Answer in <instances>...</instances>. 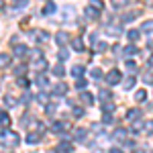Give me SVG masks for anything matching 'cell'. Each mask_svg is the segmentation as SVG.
<instances>
[{
  "label": "cell",
  "mask_w": 153,
  "mask_h": 153,
  "mask_svg": "<svg viewBox=\"0 0 153 153\" xmlns=\"http://www.w3.org/2000/svg\"><path fill=\"white\" fill-rule=\"evenodd\" d=\"M21 143V139H19V135L16 133H12V131H0V145L2 147H16Z\"/></svg>",
  "instance_id": "1"
},
{
  "label": "cell",
  "mask_w": 153,
  "mask_h": 153,
  "mask_svg": "<svg viewBox=\"0 0 153 153\" xmlns=\"http://www.w3.org/2000/svg\"><path fill=\"white\" fill-rule=\"evenodd\" d=\"M120 78H123V76H120V71H118V70H110L108 74H106V84L114 86V84L120 82Z\"/></svg>",
  "instance_id": "2"
},
{
  "label": "cell",
  "mask_w": 153,
  "mask_h": 153,
  "mask_svg": "<svg viewBox=\"0 0 153 153\" xmlns=\"http://www.w3.org/2000/svg\"><path fill=\"white\" fill-rule=\"evenodd\" d=\"M68 90H70L68 84L59 82V84H55V86L51 88V94H53V96H65V94H68Z\"/></svg>",
  "instance_id": "3"
},
{
  "label": "cell",
  "mask_w": 153,
  "mask_h": 153,
  "mask_svg": "<svg viewBox=\"0 0 153 153\" xmlns=\"http://www.w3.org/2000/svg\"><path fill=\"white\" fill-rule=\"evenodd\" d=\"M84 14H86V19H88V21H96V19L100 16V10H98V8H94V6H90V4H88V6L84 8Z\"/></svg>",
  "instance_id": "4"
},
{
  "label": "cell",
  "mask_w": 153,
  "mask_h": 153,
  "mask_svg": "<svg viewBox=\"0 0 153 153\" xmlns=\"http://www.w3.org/2000/svg\"><path fill=\"white\" fill-rule=\"evenodd\" d=\"M33 68H35L37 71H43V70H47V68H49V63H47V59H45V57H37V59H33Z\"/></svg>",
  "instance_id": "5"
},
{
  "label": "cell",
  "mask_w": 153,
  "mask_h": 153,
  "mask_svg": "<svg viewBox=\"0 0 153 153\" xmlns=\"http://www.w3.org/2000/svg\"><path fill=\"white\" fill-rule=\"evenodd\" d=\"M68 41H70V37H68V33H63V31H59L57 35H55V43H57L59 47H65Z\"/></svg>",
  "instance_id": "6"
},
{
  "label": "cell",
  "mask_w": 153,
  "mask_h": 153,
  "mask_svg": "<svg viewBox=\"0 0 153 153\" xmlns=\"http://www.w3.org/2000/svg\"><path fill=\"white\" fill-rule=\"evenodd\" d=\"M71 47H74V51H80V53H82V51H84L82 37H74V39H71Z\"/></svg>",
  "instance_id": "7"
},
{
  "label": "cell",
  "mask_w": 153,
  "mask_h": 153,
  "mask_svg": "<svg viewBox=\"0 0 153 153\" xmlns=\"http://www.w3.org/2000/svg\"><path fill=\"white\" fill-rule=\"evenodd\" d=\"M35 35V39L39 41V43H45V41H49V35L47 31H35V33H31V37Z\"/></svg>",
  "instance_id": "8"
},
{
  "label": "cell",
  "mask_w": 153,
  "mask_h": 153,
  "mask_svg": "<svg viewBox=\"0 0 153 153\" xmlns=\"http://www.w3.org/2000/svg\"><path fill=\"white\" fill-rule=\"evenodd\" d=\"M65 129H70L68 123H53V125H51V131H53V133H63Z\"/></svg>",
  "instance_id": "9"
},
{
  "label": "cell",
  "mask_w": 153,
  "mask_h": 153,
  "mask_svg": "<svg viewBox=\"0 0 153 153\" xmlns=\"http://www.w3.org/2000/svg\"><path fill=\"white\" fill-rule=\"evenodd\" d=\"M57 149H59V153H71V151H74V147H71L70 141H61Z\"/></svg>",
  "instance_id": "10"
},
{
  "label": "cell",
  "mask_w": 153,
  "mask_h": 153,
  "mask_svg": "<svg viewBox=\"0 0 153 153\" xmlns=\"http://www.w3.org/2000/svg\"><path fill=\"white\" fill-rule=\"evenodd\" d=\"M27 53H29V47H27V45H16V47H14V55H16V57H25Z\"/></svg>",
  "instance_id": "11"
},
{
  "label": "cell",
  "mask_w": 153,
  "mask_h": 153,
  "mask_svg": "<svg viewBox=\"0 0 153 153\" xmlns=\"http://www.w3.org/2000/svg\"><path fill=\"white\" fill-rule=\"evenodd\" d=\"M84 71H86V68H84V65H74V68H71V76L80 80V76H84Z\"/></svg>",
  "instance_id": "12"
},
{
  "label": "cell",
  "mask_w": 153,
  "mask_h": 153,
  "mask_svg": "<svg viewBox=\"0 0 153 153\" xmlns=\"http://www.w3.org/2000/svg\"><path fill=\"white\" fill-rule=\"evenodd\" d=\"M139 117H141V112H139L137 108H133V110H129V112H127V120H129V123H133V120H139Z\"/></svg>",
  "instance_id": "13"
},
{
  "label": "cell",
  "mask_w": 153,
  "mask_h": 153,
  "mask_svg": "<svg viewBox=\"0 0 153 153\" xmlns=\"http://www.w3.org/2000/svg\"><path fill=\"white\" fill-rule=\"evenodd\" d=\"M98 98H100L102 104H104V102H108V100L112 98V94H110V90H98Z\"/></svg>",
  "instance_id": "14"
},
{
  "label": "cell",
  "mask_w": 153,
  "mask_h": 153,
  "mask_svg": "<svg viewBox=\"0 0 153 153\" xmlns=\"http://www.w3.org/2000/svg\"><path fill=\"white\" fill-rule=\"evenodd\" d=\"M10 55H8V53H0V68H8V65H10Z\"/></svg>",
  "instance_id": "15"
},
{
  "label": "cell",
  "mask_w": 153,
  "mask_h": 153,
  "mask_svg": "<svg viewBox=\"0 0 153 153\" xmlns=\"http://www.w3.org/2000/svg\"><path fill=\"white\" fill-rule=\"evenodd\" d=\"M141 10H133V12H127L125 16H123V23H131V21H135V16H139Z\"/></svg>",
  "instance_id": "16"
},
{
  "label": "cell",
  "mask_w": 153,
  "mask_h": 153,
  "mask_svg": "<svg viewBox=\"0 0 153 153\" xmlns=\"http://www.w3.org/2000/svg\"><path fill=\"white\" fill-rule=\"evenodd\" d=\"M0 125H2V127H10V117H8L4 110H0Z\"/></svg>",
  "instance_id": "17"
},
{
  "label": "cell",
  "mask_w": 153,
  "mask_h": 153,
  "mask_svg": "<svg viewBox=\"0 0 153 153\" xmlns=\"http://www.w3.org/2000/svg\"><path fill=\"white\" fill-rule=\"evenodd\" d=\"M114 139H117V141H127V131L125 129H117L114 131Z\"/></svg>",
  "instance_id": "18"
},
{
  "label": "cell",
  "mask_w": 153,
  "mask_h": 153,
  "mask_svg": "<svg viewBox=\"0 0 153 153\" xmlns=\"http://www.w3.org/2000/svg\"><path fill=\"white\" fill-rule=\"evenodd\" d=\"M74 139L76 141H84L86 139V129H76L74 131Z\"/></svg>",
  "instance_id": "19"
},
{
  "label": "cell",
  "mask_w": 153,
  "mask_h": 153,
  "mask_svg": "<svg viewBox=\"0 0 153 153\" xmlns=\"http://www.w3.org/2000/svg\"><path fill=\"white\" fill-rule=\"evenodd\" d=\"M39 141H41V135H39V133H29V135H27V143L33 145V143H39Z\"/></svg>",
  "instance_id": "20"
},
{
  "label": "cell",
  "mask_w": 153,
  "mask_h": 153,
  "mask_svg": "<svg viewBox=\"0 0 153 153\" xmlns=\"http://www.w3.org/2000/svg\"><path fill=\"white\" fill-rule=\"evenodd\" d=\"M143 125H145V123H141V120H133V125H131V133L137 135V133L143 129Z\"/></svg>",
  "instance_id": "21"
},
{
  "label": "cell",
  "mask_w": 153,
  "mask_h": 153,
  "mask_svg": "<svg viewBox=\"0 0 153 153\" xmlns=\"http://www.w3.org/2000/svg\"><path fill=\"white\" fill-rule=\"evenodd\" d=\"M127 37H129V41H133V43H135V41H137V39L141 37V33H139L137 29H131L129 33H127Z\"/></svg>",
  "instance_id": "22"
},
{
  "label": "cell",
  "mask_w": 153,
  "mask_h": 153,
  "mask_svg": "<svg viewBox=\"0 0 153 153\" xmlns=\"http://www.w3.org/2000/svg\"><path fill=\"white\" fill-rule=\"evenodd\" d=\"M37 84H39L41 88H45V86H47V84H49L47 76H45V74H39V76H37Z\"/></svg>",
  "instance_id": "23"
},
{
  "label": "cell",
  "mask_w": 153,
  "mask_h": 153,
  "mask_svg": "<svg viewBox=\"0 0 153 153\" xmlns=\"http://www.w3.org/2000/svg\"><path fill=\"white\" fill-rule=\"evenodd\" d=\"M106 33H108L110 37H118L120 35V27H112V25H110V27L106 29Z\"/></svg>",
  "instance_id": "24"
},
{
  "label": "cell",
  "mask_w": 153,
  "mask_h": 153,
  "mask_svg": "<svg viewBox=\"0 0 153 153\" xmlns=\"http://www.w3.org/2000/svg\"><path fill=\"white\" fill-rule=\"evenodd\" d=\"M123 53H125V55H137V53H139V49L135 47V45H127Z\"/></svg>",
  "instance_id": "25"
},
{
  "label": "cell",
  "mask_w": 153,
  "mask_h": 153,
  "mask_svg": "<svg viewBox=\"0 0 153 153\" xmlns=\"http://www.w3.org/2000/svg\"><path fill=\"white\" fill-rule=\"evenodd\" d=\"M141 29L145 31V33H153V19H149V21H145Z\"/></svg>",
  "instance_id": "26"
},
{
  "label": "cell",
  "mask_w": 153,
  "mask_h": 153,
  "mask_svg": "<svg viewBox=\"0 0 153 153\" xmlns=\"http://www.w3.org/2000/svg\"><path fill=\"white\" fill-rule=\"evenodd\" d=\"M51 12H55V4H53V2H47V4L43 6V14H51Z\"/></svg>",
  "instance_id": "27"
},
{
  "label": "cell",
  "mask_w": 153,
  "mask_h": 153,
  "mask_svg": "<svg viewBox=\"0 0 153 153\" xmlns=\"http://www.w3.org/2000/svg\"><path fill=\"white\" fill-rule=\"evenodd\" d=\"M145 98H147V92H145V90H137V92H135V100H137V102H143Z\"/></svg>",
  "instance_id": "28"
},
{
  "label": "cell",
  "mask_w": 153,
  "mask_h": 153,
  "mask_svg": "<svg viewBox=\"0 0 153 153\" xmlns=\"http://www.w3.org/2000/svg\"><path fill=\"white\" fill-rule=\"evenodd\" d=\"M102 110H104V114H110V112H114V104L112 102H104L102 104Z\"/></svg>",
  "instance_id": "29"
},
{
  "label": "cell",
  "mask_w": 153,
  "mask_h": 153,
  "mask_svg": "<svg viewBox=\"0 0 153 153\" xmlns=\"http://www.w3.org/2000/svg\"><path fill=\"white\" fill-rule=\"evenodd\" d=\"M53 76H57V78H61V76H63V74H65V68H63V65H55V68H53Z\"/></svg>",
  "instance_id": "30"
},
{
  "label": "cell",
  "mask_w": 153,
  "mask_h": 153,
  "mask_svg": "<svg viewBox=\"0 0 153 153\" xmlns=\"http://www.w3.org/2000/svg\"><path fill=\"white\" fill-rule=\"evenodd\" d=\"M27 4H29L27 0H19V2H12V8H14V10H21V8H25Z\"/></svg>",
  "instance_id": "31"
},
{
  "label": "cell",
  "mask_w": 153,
  "mask_h": 153,
  "mask_svg": "<svg viewBox=\"0 0 153 153\" xmlns=\"http://www.w3.org/2000/svg\"><path fill=\"white\" fill-rule=\"evenodd\" d=\"M143 131H145L147 135H153V120H147V123L143 125Z\"/></svg>",
  "instance_id": "32"
},
{
  "label": "cell",
  "mask_w": 153,
  "mask_h": 153,
  "mask_svg": "<svg viewBox=\"0 0 153 153\" xmlns=\"http://www.w3.org/2000/svg\"><path fill=\"white\" fill-rule=\"evenodd\" d=\"M82 100L86 102V104H92V102H94V96L88 94V92H82Z\"/></svg>",
  "instance_id": "33"
},
{
  "label": "cell",
  "mask_w": 153,
  "mask_h": 153,
  "mask_svg": "<svg viewBox=\"0 0 153 153\" xmlns=\"http://www.w3.org/2000/svg\"><path fill=\"white\" fill-rule=\"evenodd\" d=\"M106 47H108V45H106L104 41H98V43L94 45V49L98 51V53H102V51H106Z\"/></svg>",
  "instance_id": "34"
},
{
  "label": "cell",
  "mask_w": 153,
  "mask_h": 153,
  "mask_svg": "<svg viewBox=\"0 0 153 153\" xmlns=\"http://www.w3.org/2000/svg\"><path fill=\"white\" fill-rule=\"evenodd\" d=\"M133 86H135V78H133V76H129V78L125 80V88H127V90H131Z\"/></svg>",
  "instance_id": "35"
},
{
  "label": "cell",
  "mask_w": 153,
  "mask_h": 153,
  "mask_svg": "<svg viewBox=\"0 0 153 153\" xmlns=\"http://www.w3.org/2000/svg\"><path fill=\"white\" fill-rule=\"evenodd\" d=\"M90 74H92V78H96V80H100V78H102V70H100V68H94Z\"/></svg>",
  "instance_id": "36"
},
{
  "label": "cell",
  "mask_w": 153,
  "mask_h": 153,
  "mask_svg": "<svg viewBox=\"0 0 153 153\" xmlns=\"http://www.w3.org/2000/svg\"><path fill=\"white\" fill-rule=\"evenodd\" d=\"M4 104L8 106V108H12L16 102H14V98H12V96H4Z\"/></svg>",
  "instance_id": "37"
},
{
  "label": "cell",
  "mask_w": 153,
  "mask_h": 153,
  "mask_svg": "<svg viewBox=\"0 0 153 153\" xmlns=\"http://www.w3.org/2000/svg\"><path fill=\"white\" fill-rule=\"evenodd\" d=\"M86 86H88V82H86V80H84V78H80V80H78V82H76V88H78V90H84V88H86Z\"/></svg>",
  "instance_id": "38"
},
{
  "label": "cell",
  "mask_w": 153,
  "mask_h": 153,
  "mask_svg": "<svg viewBox=\"0 0 153 153\" xmlns=\"http://www.w3.org/2000/svg\"><path fill=\"white\" fill-rule=\"evenodd\" d=\"M37 100H39L41 104H45V102H47V100H49V96L45 94V92H41V94H37Z\"/></svg>",
  "instance_id": "39"
},
{
  "label": "cell",
  "mask_w": 153,
  "mask_h": 153,
  "mask_svg": "<svg viewBox=\"0 0 153 153\" xmlns=\"http://www.w3.org/2000/svg\"><path fill=\"white\" fill-rule=\"evenodd\" d=\"M127 70L135 74V71H137V63H135V61H131V59H129V61H127Z\"/></svg>",
  "instance_id": "40"
},
{
  "label": "cell",
  "mask_w": 153,
  "mask_h": 153,
  "mask_svg": "<svg viewBox=\"0 0 153 153\" xmlns=\"http://www.w3.org/2000/svg\"><path fill=\"white\" fill-rule=\"evenodd\" d=\"M68 57H70V51H68V49H61V51H59V59L63 61V59H68Z\"/></svg>",
  "instance_id": "41"
},
{
  "label": "cell",
  "mask_w": 153,
  "mask_h": 153,
  "mask_svg": "<svg viewBox=\"0 0 153 153\" xmlns=\"http://www.w3.org/2000/svg\"><path fill=\"white\" fill-rule=\"evenodd\" d=\"M74 117H84V108H80V106H76V108H74Z\"/></svg>",
  "instance_id": "42"
},
{
  "label": "cell",
  "mask_w": 153,
  "mask_h": 153,
  "mask_svg": "<svg viewBox=\"0 0 153 153\" xmlns=\"http://www.w3.org/2000/svg\"><path fill=\"white\" fill-rule=\"evenodd\" d=\"M25 71H27V68H25V65H19V68L14 70V74H16V76H23Z\"/></svg>",
  "instance_id": "43"
},
{
  "label": "cell",
  "mask_w": 153,
  "mask_h": 153,
  "mask_svg": "<svg viewBox=\"0 0 153 153\" xmlns=\"http://www.w3.org/2000/svg\"><path fill=\"white\" fill-rule=\"evenodd\" d=\"M145 84H153V71L145 74Z\"/></svg>",
  "instance_id": "44"
},
{
  "label": "cell",
  "mask_w": 153,
  "mask_h": 153,
  "mask_svg": "<svg viewBox=\"0 0 153 153\" xmlns=\"http://www.w3.org/2000/svg\"><path fill=\"white\" fill-rule=\"evenodd\" d=\"M45 112H47V114H53V112H55V106H53V104H47V106H45Z\"/></svg>",
  "instance_id": "45"
},
{
  "label": "cell",
  "mask_w": 153,
  "mask_h": 153,
  "mask_svg": "<svg viewBox=\"0 0 153 153\" xmlns=\"http://www.w3.org/2000/svg\"><path fill=\"white\" fill-rule=\"evenodd\" d=\"M19 86L27 88V86H29V80H27V78H19Z\"/></svg>",
  "instance_id": "46"
},
{
  "label": "cell",
  "mask_w": 153,
  "mask_h": 153,
  "mask_svg": "<svg viewBox=\"0 0 153 153\" xmlns=\"http://www.w3.org/2000/svg\"><path fill=\"white\" fill-rule=\"evenodd\" d=\"M102 120H104L106 125H110V123H112L114 118H112V114H104V118H102Z\"/></svg>",
  "instance_id": "47"
},
{
  "label": "cell",
  "mask_w": 153,
  "mask_h": 153,
  "mask_svg": "<svg viewBox=\"0 0 153 153\" xmlns=\"http://www.w3.org/2000/svg\"><path fill=\"white\" fill-rule=\"evenodd\" d=\"M110 153H123L120 149H110Z\"/></svg>",
  "instance_id": "48"
},
{
  "label": "cell",
  "mask_w": 153,
  "mask_h": 153,
  "mask_svg": "<svg viewBox=\"0 0 153 153\" xmlns=\"http://www.w3.org/2000/svg\"><path fill=\"white\" fill-rule=\"evenodd\" d=\"M0 8H2V2H0Z\"/></svg>",
  "instance_id": "49"
}]
</instances>
